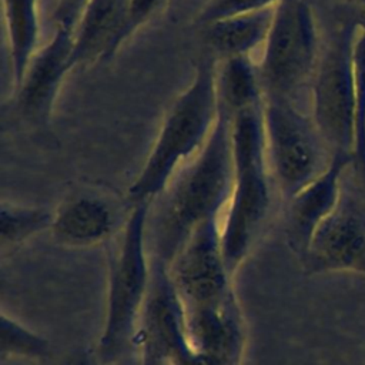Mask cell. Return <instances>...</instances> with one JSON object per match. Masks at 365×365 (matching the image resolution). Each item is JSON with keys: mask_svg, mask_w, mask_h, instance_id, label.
<instances>
[{"mask_svg": "<svg viewBox=\"0 0 365 365\" xmlns=\"http://www.w3.org/2000/svg\"><path fill=\"white\" fill-rule=\"evenodd\" d=\"M232 182L230 118L220 111L204 147L157 197L160 205L153 220L157 264L167 268L201 224L220 218Z\"/></svg>", "mask_w": 365, "mask_h": 365, "instance_id": "1", "label": "cell"}, {"mask_svg": "<svg viewBox=\"0 0 365 365\" xmlns=\"http://www.w3.org/2000/svg\"><path fill=\"white\" fill-rule=\"evenodd\" d=\"M215 74L217 58L204 56L190 84L171 103L140 173L127 190L133 205L151 204L210 138L220 113Z\"/></svg>", "mask_w": 365, "mask_h": 365, "instance_id": "2", "label": "cell"}, {"mask_svg": "<svg viewBox=\"0 0 365 365\" xmlns=\"http://www.w3.org/2000/svg\"><path fill=\"white\" fill-rule=\"evenodd\" d=\"M234 182L220 221L221 252L231 277L258 240L271 207L262 108L242 111L230 120Z\"/></svg>", "mask_w": 365, "mask_h": 365, "instance_id": "3", "label": "cell"}, {"mask_svg": "<svg viewBox=\"0 0 365 365\" xmlns=\"http://www.w3.org/2000/svg\"><path fill=\"white\" fill-rule=\"evenodd\" d=\"M150 207L133 205L108 258L104 325L94 349L106 365L117 364L137 339L151 287L145 251Z\"/></svg>", "mask_w": 365, "mask_h": 365, "instance_id": "4", "label": "cell"}, {"mask_svg": "<svg viewBox=\"0 0 365 365\" xmlns=\"http://www.w3.org/2000/svg\"><path fill=\"white\" fill-rule=\"evenodd\" d=\"M319 57L318 29L311 6L305 0H281L257 64L264 97L294 103L295 96L311 86Z\"/></svg>", "mask_w": 365, "mask_h": 365, "instance_id": "5", "label": "cell"}, {"mask_svg": "<svg viewBox=\"0 0 365 365\" xmlns=\"http://www.w3.org/2000/svg\"><path fill=\"white\" fill-rule=\"evenodd\" d=\"M262 124L269 171L289 200L327 170L334 153L312 115L292 101L264 97Z\"/></svg>", "mask_w": 365, "mask_h": 365, "instance_id": "6", "label": "cell"}, {"mask_svg": "<svg viewBox=\"0 0 365 365\" xmlns=\"http://www.w3.org/2000/svg\"><path fill=\"white\" fill-rule=\"evenodd\" d=\"M355 19L344 21L321 53L312 83V118L332 153H349L355 145Z\"/></svg>", "mask_w": 365, "mask_h": 365, "instance_id": "7", "label": "cell"}, {"mask_svg": "<svg viewBox=\"0 0 365 365\" xmlns=\"http://www.w3.org/2000/svg\"><path fill=\"white\" fill-rule=\"evenodd\" d=\"M165 271L184 311L237 304L221 252L220 218L201 224Z\"/></svg>", "mask_w": 365, "mask_h": 365, "instance_id": "8", "label": "cell"}, {"mask_svg": "<svg viewBox=\"0 0 365 365\" xmlns=\"http://www.w3.org/2000/svg\"><path fill=\"white\" fill-rule=\"evenodd\" d=\"M137 339L143 365H218L188 339L181 302L164 267H155Z\"/></svg>", "mask_w": 365, "mask_h": 365, "instance_id": "9", "label": "cell"}, {"mask_svg": "<svg viewBox=\"0 0 365 365\" xmlns=\"http://www.w3.org/2000/svg\"><path fill=\"white\" fill-rule=\"evenodd\" d=\"M302 261L309 274L352 272L365 277V215L341 200L314 234Z\"/></svg>", "mask_w": 365, "mask_h": 365, "instance_id": "10", "label": "cell"}, {"mask_svg": "<svg viewBox=\"0 0 365 365\" xmlns=\"http://www.w3.org/2000/svg\"><path fill=\"white\" fill-rule=\"evenodd\" d=\"M74 31L56 27L53 37L36 53L14 91L23 115L36 123H46L66 76L73 68Z\"/></svg>", "mask_w": 365, "mask_h": 365, "instance_id": "11", "label": "cell"}, {"mask_svg": "<svg viewBox=\"0 0 365 365\" xmlns=\"http://www.w3.org/2000/svg\"><path fill=\"white\" fill-rule=\"evenodd\" d=\"M351 163L352 154L334 153L327 170L288 200V241L301 258L319 225L338 208L342 200L341 178Z\"/></svg>", "mask_w": 365, "mask_h": 365, "instance_id": "12", "label": "cell"}, {"mask_svg": "<svg viewBox=\"0 0 365 365\" xmlns=\"http://www.w3.org/2000/svg\"><path fill=\"white\" fill-rule=\"evenodd\" d=\"M130 0H91L74 31L73 68L111 58L124 44Z\"/></svg>", "mask_w": 365, "mask_h": 365, "instance_id": "13", "label": "cell"}, {"mask_svg": "<svg viewBox=\"0 0 365 365\" xmlns=\"http://www.w3.org/2000/svg\"><path fill=\"white\" fill-rule=\"evenodd\" d=\"M114 227V211L104 200L80 194L64 200L53 211L50 231L58 244L83 248L107 240Z\"/></svg>", "mask_w": 365, "mask_h": 365, "instance_id": "14", "label": "cell"}, {"mask_svg": "<svg viewBox=\"0 0 365 365\" xmlns=\"http://www.w3.org/2000/svg\"><path fill=\"white\" fill-rule=\"evenodd\" d=\"M275 7L225 17L202 26L204 40L212 56L217 60L250 57L252 51L264 47L271 30Z\"/></svg>", "mask_w": 365, "mask_h": 365, "instance_id": "15", "label": "cell"}, {"mask_svg": "<svg viewBox=\"0 0 365 365\" xmlns=\"http://www.w3.org/2000/svg\"><path fill=\"white\" fill-rule=\"evenodd\" d=\"M3 24L14 91L38 51V0H1Z\"/></svg>", "mask_w": 365, "mask_h": 365, "instance_id": "16", "label": "cell"}, {"mask_svg": "<svg viewBox=\"0 0 365 365\" xmlns=\"http://www.w3.org/2000/svg\"><path fill=\"white\" fill-rule=\"evenodd\" d=\"M215 88L218 110L228 118L264 103V88L257 64L251 57H230L217 60Z\"/></svg>", "mask_w": 365, "mask_h": 365, "instance_id": "17", "label": "cell"}, {"mask_svg": "<svg viewBox=\"0 0 365 365\" xmlns=\"http://www.w3.org/2000/svg\"><path fill=\"white\" fill-rule=\"evenodd\" d=\"M53 211L44 207L1 202L0 207V242L3 254L31 237L50 230Z\"/></svg>", "mask_w": 365, "mask_h": 365, "instance_id": "18", "label": "cell"}, {"mask_svg": "<svg viewBox=\"0 0 365 365\" xmlns=\"http://www.w3.org/2000/svg\"><path fill=\"white\" fill-rule=\"evenodd\" d=\"M0 356L46 359L51 355V345L48 339L37 332L26 328L23 324L1 312L0 317Z\"/></svg>", "mask_w": 365, "mask_h": 365, "instance_id": "19", "label": "cell"}, {"mask_svg": "<svg viewBox=\"0 0 365 365\" xmlns=\"http://www.w3.org/2000/svg\"><path fill=\"white\" fill-rule=\"evenodd\" d=\"M355 77V145L354 163L365 180V31L359 30L354 43Z\"/></svg>", "mask_w": 365, "mask_h": 365, "instance_id": "20", "label": "cell"}, {"mask_svg": "<svg viewBox=\"0 0 365 365\" xmlns=\"http://www.w3.org/2000/svg\"><path fill=\"white\" fill-rule=\"evenodd\" d=\"M281 0H208L197 16L200 26L238 14L275 7Z\"/></svg>", "mask_w": 365, "mask_h": 365, "instance_id": "21", "label": "cell"}, {"mask_svg": "<svg viewBox=\"0 0 365 365\" xmlns=\"http://www.w3.org/2000/svg\"><path fill=\"white\" fill-rule=\"evenodd\" d=\"M168 0H130L128 16L124 30V41H127L138 29H141L151 17H154Z\"/></svg>", "mask_w": 365, "mask_h": 365, "instance_id": "22", "label": "cell"}, {"mask_svg": "<svg viewBox=\"0 0 365 365\" xmlns=\"http://www.w3.org/2000/svg\"><path fill=\"white\" fill-rule=\"evenodd\" d=\"M91 0H57L53 21L56 27L76 31L77 24Z\"/></svg>", "mask_w": 365, "mask_h": 365, "instance_id": "23", "label": "cell"}, {"mask_svg": "<svg viewBox=\"0 0 365 365\" xmlns=\"http://www.w3.org/2000/svg\"><path fill=\"white\" fill-rule=\"evenodd\" d=\"M61 365H106L100 361L94 351H84L80 349L71 354Z\"/></svg>", "mask_w": 365, "mask_h": 365, "instance_id": "24", "label": "cell"}, {"mask_svg": "<svg viewBox=\"0 0 365 365\" xmlns=\"http://www.w3.org/2000/svg\"><path fill=\"white\" fill-rule=\"evenodd\" d=\"M354 19H355L356 26L359 27V30L365 31V0H359L356 14H355Z\"/></svg>", "mask_w": 365, "mask_h": 365, "instance_id": "25", "label": "cell"}]
</instances>
